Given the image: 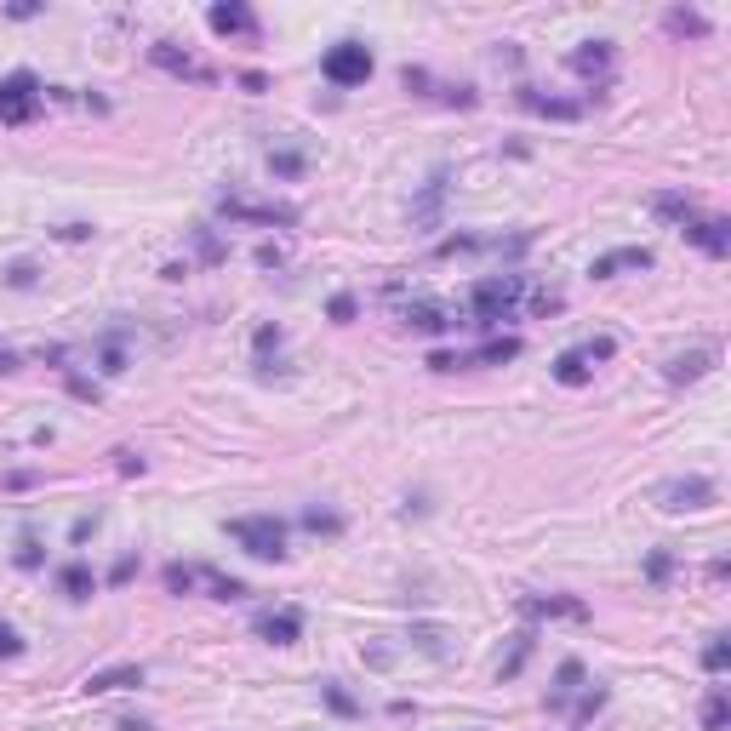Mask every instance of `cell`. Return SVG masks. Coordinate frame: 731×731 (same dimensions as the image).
Listing matches in <instances>:
<instances>
[{"mask_svg":"<svg viewBox=\"0 0 731 731\" xmlns=\"http://www.w3.org/2000/svg\"><path fill=\"white\" fill-rule=\"evenodd\" d=\"M526 297V275H486L475 280V292H469V303H475V326H503V320L514 315V303Z\"/></svg>","mask_w":731,"mask_h":731,"instance_id":"1","label":"cell"},{"mask_svg":"<svg viewBox=\"0 0 731 731\" xmlns=\"http://www.w3.org/2000/svg\"><path fill=\"white\" fill-rule=\"evenodd\" d=\"M229 537L252 560H286V520H275V514H240V520H229Z\"/></svg>","mask_w":731,"mask_h":731,"instance_id":"2","label":"cell"},{"mask_svg":"<svg viewBox=\"0 0 731 731\" xmlns=\"http://www.w3.org/2000/svg\"><path fill=\"white\" fill-rule=\"evenodd\" d=\"M166 589H172V594L206 589L212 600H240V594H246V583H240V577L212 572V566H166Z\"/></svg>","mask_w":731,"mask_h":731,"instance_id":"3","label":"cell"},{"mask_svg":"<svg viewBox=\"0 0 731 731\" xmlns=\"http://www.w3.org/2000/svg\"><path fill=\"white\" fill-rule=\"evenodd\" d=\"M320 75L332 80V86H366L372 80V52L360 40H337L332 52L320 58Z\"/></svg>","mask_w":731,"mask_h":731,"instance_id":"4","label":"cell"},{"mask_svg":"<svg viewBox=\"0 0 731 731\" xmlns=\"http://www.w3.org/2000/svg\"><path fill=\"white\" fill-rule=\"evenodd\" d=\"M35 115H40V80L29 75V69L0 80V120H6V126H29Z\"/></svg>","mask_w":731,"mask_h":731,"instance_id":"5","label":"cell"},{"mask_svg":"<svg viewBox=\"0 0 731 731\" xmlns=\"http://www.w3.org/2000/svg\"><path fill=\"white\" fill-rule=\"evenodd\" d=\"M714 480L709 475H686V480H669V486H657V503L669 514H680V509H709L714 503Z\"/></svg>","mask_w":731,"mask_h":731,"instance_id":"6","label":"cell"},{"mask_svg":"<svg viewBox=\"0 0 731 731\" xmlns=\"http://www.w3.org/2000/svg\"><path fill=\"white\" fill-rule=\"evenodd\" d=\"M223 218H252V223H275V229H292L297 212L292 206H275V200H240V195H223L218 200Z\"/></svg>","mask_w":731,"mask_h":731,"instance_id":"7","label":"cell"},{"mask_svg":"<svg viewBox=\"0 0 731 731\" xmlns=\"http://www.w3.org/2000/svg\"><path fill=\"white\" fill-rule=\"evenodd\" d=\"M206 23H212V35H240V40H257V18H252V6H235V0H229V6H212V12H206Z\"/></svg>","mask_w":731,"mask_h":731,"instance_id":"8","label":"cell"},{"mask_svg":"<svg viewBox=\"0 0 731 731\" xmlns=\"http://www.w3.org/2000/svg\"><path fill=\"white\" fill-rule=\"evenodd\" d=\"M297 634H303V612L297 606H280V612L257 617V640H269V646H292Z\"/></svg>","mask_w":731,"mask_h":731,"instance_id":"9","label":"cell"},{"mask_svg":"<svg viewBox=\"0 0 731 731\" xmlns=\"http://www.w3.org/2000/svg\"><path fill=\"white\" fill-rule=\"evenodd\" d=\"M652 263H657V257L646 252V246H617V252L594 257L589 275H594V280H612V275H623V269H652Z\"/></svg>","mask_w":731,"mask_h":731,"instance_id":"10","label":"cell"},{"mask_svg":"<svg viewBox=\"0 0 731 731\" xmlns=\"http://www.w3.org/2000/svg\"><path fill=\"white\" fill-rule=\"evenodd\" d=\"M155 63L160 69H166V75H183V80H200V86H212V69H206V63H195L189 58V52H178V46H172V40H155Z\"/></svg>","mask_w":731,"mask_h":731,"instance_id":"11","label":"cell"},{"mask_svg":"<svg viewBox=\"0 0 731 731\" xmlns=\"http://www.w3.org/2000/svg\"><path fill=\"white\" fill-rule=\"evenodd\" d=\"M726 229H731L726 218H692L686 229H680V235L697 240V246H703L709 257H726V252H731V235H726Z\"/></svg>","mask_w":731,"mask_h":731,"instance_id":"12","label":"cell"},{"mask_svg":"<svg viewBox=\"0 0 731 731\" xmlns=\"http://www.w3.org/2000/svg\"><path fill=\"white\" fill-rule=\"evenodd\" d=\"M126 686H143V669L138 663H120V669H98L92 680H86V692L103 697V692H126Z\"/></svg>","mask_w":731,"mask_h":731,"instance_id":"13","label":"cell"},{"mask_svg":"<svg viewBox=\"0 0 731 731\" xmlns=\"http://www.w3.org/2000/svg\"><path fill=\"white\" fill-rule=\"evenodd\" d=\"M520 612H526V617H577V623H583L589 606H583V600H543V594H526V600H520Z\"/></svg>","mask_w":731,"mask_h":731,"instance_id":"14","label":"cell"},{"mask_svg":"<svg viewBox=\"0 0 731 731\" xmlns=\"http://www.w3.org/2000/svg\"><path fill=\"white\" fill-rule=\"evenodd\" d=\"M572 69H577V75L606 80V75H612V46H606V40H589L583 52H572Z\"/></svg>","mask_w":731,"mask_h":731,"instance_id":"15","label":"cell"},{"mask_svg":"<svg viewBox=\"0 0 731 731\" xmlns=\"http://www.w3.org/2000/svg\"><path fill=\"white\" fill-rule=\"evenodd\" d=\"M714 366V349H692V355H674L669 360V383H692Z\"/></svg>","mask_w":731,"mask_h":731,"instance_id":"16","label":"cell"},{"mask_svg":"<svg viewBox=\"0 0 731 731\" xmlns=\"http://www.w3.org/2000/svg\"><path fill=\"white\" fill-rule=\"evenodd\" d=\"M652 212H657V218H669L674 229H686L692 218H703V212H697V206H692L686 195H657V200H652Z\"/></svg>","mask_w":731,"mask_h":731,"instance_id":"17","label":"cell"},{"mask_svg":"<svg viewBox=\"0 0 731 731\" xmlns=\"http://www.w3.org/2000/svg\"><path fill=\"white\" fill-rule=\"evenodd\" d=\"M554 377H560V383H566V389H583V383H589L594 377V366L583 355H577V349H566V355L554 360Z\"/></svg>","mask_w":731,"mask_h":731,"instance_id":"18","label":"cell"},{"mask_svg":"<svg viewBox=\"0 0 731 731\" xmlns=\"http://www.w3.org/2000/svg\"><path fill=\"white\" fill-rule=\"evenodd\" d=\"M58 583H63V594H69V600H92V589H98V577L86 572L80 560H75V566H63Z\"/></svg>","mask_w":731,"mask_h":731,"instance_id":"19","label":"cell"},{"mask_svg":"<svg viewBox=\"0 0 731 731\" xmlns=\"http://www.w3.org/2000/svg\"><path fill=\"white\" fill-rule=\"evenodd\" d=\"M406 326H417V332H446V326H457V320H446L435 303H412V309H406Z\"/></svg>","mask_w":731,"mask_h":731,"instance_id":"20","label":"cell"},{"mask_svg":"<svg viewBox=\"0 0 731 731\" xmlns=\"http://www.w3.org/2000/svg\"><path fill=\"white\" fill-rule=\"evenodd\" d=\"M577 680H583V663H577V657H566V663H560V674H554V703H566V697L577 692Z\"/></svg>","mask_w":731,"mask_h":731,"instance_id":"21","label":"cell"},{"mask_svg":"<svg viewBox=\"0 0 731 731\" xmlns=\"http://www.w3.org/2000/svg\"><path fill=\"white\" fill-rule=\"evenodd\" d=\"M520 103L537 109V115H554V120H572L577 115V103H554V98H537V92H520Z\"/></svg>","mask_w":731,"mask_h":731,"instance_id":"22","label":"cell"},{"mask_svg":"<svg viewBox=\"0 0 731 731\" xmlns=\"http://www.w3.org/2000/svg\"><path fill=\"white\" fill-rule=\"evenodd\" d=\"M703 669H709V674H726V669H731V646H726V634H714L709 646H703Z\"/></svg>","mask_w":731,"mask_h":731,"instance_id":"23","label":"cell"},{"mask_svg":"<svg viewBox=\"0 0 731 731\" xmlns=\"http://www.w3.org/2000/svg\"><path fill=\"white\" fill-rule=\"evenodd\" d=\"M440 189H446V172H435V178H429V195H423V206H417V223H435V206H440Z\"/></svg>","mask_w":731,"mask_h":731,"instance_id":"24","label":"cell"},{"mask_svg":"<svg viewBox=\"0 0 731 731\" xmlns=\"http://www.w3.org/2000/svg\"><path fill=\"white\" fill-rule=\"evenodd\" d=\"M703 726H709V731H720V726H726V692H720V686H714V692H709V703H703Z\"/></svg>","mask_w":731,"mask_h":731,"instance_id":"25","label":"cell"},{"mask_svg":"<svg viewBox=\"0 0 731 731\" xmlns=\"http://www.w3.org/2000/svg\"><path fill=\"white\" fill-rule=\"evenodd\" d=\"M669 29L674 35H709V23L697 18V12H669Z\"/></svg>","mask_w":731,"mask_h":731,"instance_id":"26","label":"cell"},{"mask_svg":"<svg viewBox=\"0 0 731 731\" xmlns=\"http://www.w3.org/2000/svg\"><path fill=\"white\" fill-rule=\"evenodd\" d=\"M520 355V337H497V343H486L475 360H514Z\"/></svg>","mask_w":731,"mask_h":731,"instance_id":"27","label":"cell"},{"mask_svg":"<svg viewBox=\"0 0 731 731\" xmlns=\"http://www.w3.org/2000/svg\"><path fill=\"white\" fill-rule=\"evenodd\" d=\"M577 355H583V360L594 366V360H612V355H617V343H612V337H594V343H583Z\"/></svg>","mask_w":731,"mask_h":731,"instance_id":"28","label":"cell"},{"mask_svg":"<svg viewBox=\"0 0 731 731\" xmlns=\"http://www.w3.org/2000/svg\"><path fill=\"white\" fill-rule=\"evenodd\" d=\"M412 640H417V646H423L429 657H446V634H440V629H417Z\"/></svg>","mask_w":731,"mask_h":731,"instance_id":"29","label":"cell"},{"mask_svg":"<svg viewBox=\"0 0 731 731\" xmlns=\"http://www.w3.org/2000/svg\"><path fill=\"white\" fill-rule=\"evenodd\" d=\"M303 526H309V532H343V520H337V514H320V509L303 514Z\"/></svg>","mask_w":731,"mask_h":731,"instance_id":"30","label":"cell"},{"mask_svg":"<svg viewBox=\"0 0 731 731\" xmlns=\"http://www.w3.org/2000/svg\"><path fill=\"white\" fill-rule=\"evenodd\" d=\"M0 657H23V634L12 623H0Z\"/></svg>","mask_w":731,"mask_h":731,"instance_id":"31","label":"cell"},{"mask_svg":"<svg viewBox=\"0 0 731 731\" xmlns=\"http://www.w3.org/2000/svg\"><path fill=\"white\" fill-rule=\"evenodd\" d=\"M275 172H280V178H297V172H303V155L280 149V155H275Z\"/></svg>","mask_w":731,"mask_h":731,"instance_id":"32","label":"cell"},{"mask_svg":"<svg viewBox=\"0 0 731 731\" xmlns=\"http://www.w3.org/2000/svg\"><path fill=\"white\" fill-rule=\"evenodd\" d=\"M326 703H332L337 714H355V697H349V692H337V686H326Z\"/></svg>","mask_w":731,"mask_h":731,"instance_id":"33","label":"cell"},{"mask_svg":"<svg viewBox=\"0 0 731 731\" xmlns=\"http://www.w3.org/2000/svg\"><path fill=\"white\" fill-rule=\"evenodd\" d=\"M18 566H40V543H35V537H23V543H18Z\"/></svg>","mask_w":731,"mask_h":731,"instance_id":"34","label":"cell"},{"mask_svg":"<svg viewBox=\"0 0 731 731\" xmlns=\"http://www.w3.org/2000/svg\"><path fill=\"white\" fill-rule=\"evenodd\" d=\"M646 577H652V583H663V577H669V554H652V560H646Z\"/></svg>","mask_w":731,"mask_h":731,"instance_id":"35","label":"cell"},{"mask_svg":"<svg viewBox=\"0 0 731 731\" xmlns=\"http://www.w3.org/2000/svg\"><path fill=\"white\" fill-rule=\"evenodd\" d=\"M269 349H280V332H275V326H263V332H257V355H269Z\"/></svg>","mask_w":731,"mask_h":731,"instance_id":"36","label":"cell"},{"mask_svg":"<svg viewBox=\"0 0 731 731\" xmlns=\"http://www.w3.org/2000/svg\"><path fill=\"white\" fill-rule=\"evenodd\" d=\"M332 320H355V297H332Z\"/></svg>","mask_w":731,"mask_h":731,"instance_id":"37","label":"cell"},{"mask_svg":"<svg viewBox=\"0 0 731 731\" xmlns=\"http://www.w3.org/2000/svg\"><path fill=\"white\" fill-rule=\"evenodd\" d=\"M120 457V475H143V457L138 452H115Z\"/></svg>","mask_w":731,"mask_h":731,"instance_id":"38","label":"cell"},{"mask_svg":"<svg viewBox=\"0 0 731 731\" xmlns=\"http://www.w3.org/2000/svg\"><path fill=\"white\" fill-rule=\"evenodd\" d=\"M132 572H138V560H132V554H126V560H120L115 572H109V583H126V577H132Z\"/></svg>","mask_w":731,"mask_h":731,"instance_id":"39","label":"cell"},{"mask_svg":"<svg viewBox=\"0 0 731 731\" xmlns=\"http://www.w3.org/2000/svg\"><path fill=\"white\" fill-rule=\"evenodd\" d=\"M18 366H23V360L12 355V349H6V343H0V372H18Z\"/></svg>","mask_w":731,"mask_h":731,"instance_id":"40","label":"cell"}]
</instances>
